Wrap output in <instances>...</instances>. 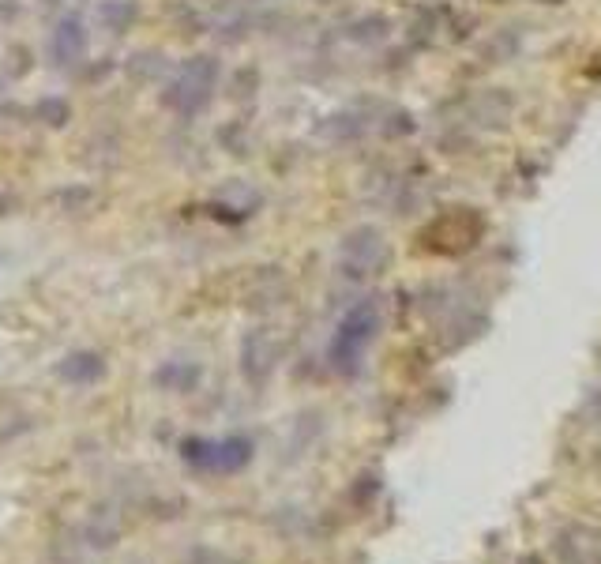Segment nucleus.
I'll return each instance as SVG.
<instances>
[{
    "label": "nucleus",
    "instance_id": "1",
    "mask_svg": "<svg viewBox=\"0 0 601 564\" xmlns=\"http://www.w3.org/2000/svg\"><path fill=\"white\" fill-rule=\"evenodd\" d=\"M181 455H185L188 467L207 470V474H233L241 470L252 459V444L245 437H222V440H207V437H192L181 444Z\"/></svg>",
    "mask_w": 601,
    "mask_h": 564
},
{
    "label": "nucleus",
    "instance_id": "2",
    "mask_svg": "<svg viewBox=\"0 0 601 564\" xmlns=\"http://www.w3.org/2000/svg\"><path fill=\"white\" fill-rule=\"evenodd\" d=\"M215 76L218 68L211 57H192V61L181 64V72H177V79L170 83V106L181 113H196L211 98V91H215Z\"/></svg>",
    "mask_w": 601,
    "mask_h": 564
},
{
    "label": "nucleus",
    "instance_id": "3",
    "mask_svg": "<svg viewBox=\"0 0 601 564\" xmlns=\"http://www.w3.org/2000/svg\"><path fill=\"white\" fill-rule=\"evenodd\" d=\"M275 354H278V343L271 339V331H252L245 339V350H241V358H245V376L252 384H260L263 376L271 373V365H275Z\"/></svg>",
    "mask_w": 601,
    "mask_h": 564
},
{
    "label": "nucleus",
    "instance_id": "4",
    "mask_svg": "<svg viewBox=\"0 0 601 564\" xmlns=\"http://www.w3.org/2000/svg\"><path fill=\"white\" fill-rule=\"evenodd\" d=\"M53 57L57 64H76L83 57V49H87V34H83V23L79 19H61L57 23V31H53Z\"/></svg>",
    "mask_w": 601,
    "mask_h": 564
},
{
    "label": "nucleus",
    "instance_id": "5",
    "mask_svg": "<svg viewBox=\"0 0 601 564\" xmlns=\"http://www.w3.org/2000/svg\"><path fill=\"white\" fill-rule=\"evenodd\" d=\"M57 373L68 380V384H94V380H102L106 373V361L98 358V354H68V358L57 365Z\"/></svg>",
    "mask_w": 601,
    "mask_h": 564
},
{
    "label": "nucleus",
    "instance_id": "6",
    "mask_svg": "<svg viewBox=\"0 0 601 564\" xmlns=\"http://www.w3.org/2000/svg\"><path fill=\"white\" fill-rule=\"evenodd\" d=\"M200 365L196 361H170L155 373L158 388H170V392H192L200 384Z\"/></svg>",
    "mask_w": 601,
    "mask_h": 564
},
{
    "label": "nucleus",
    "instance_id": "7",
    "mask_svg": "<svg viewBox=\"0 0 601 564\" xmlns=\"http://www.w3.org/2000/svg\"><path fill=\"white\" fill-rule=\"evenodd\" d=\"M98 19L106 23L109 31H117V34H121V31H128V23L136 19V8H132L128 0H106V4L98 8Z\"/></svg>",
    "mask_w": 601,
    "mask_h": 564
}]
</instances>
